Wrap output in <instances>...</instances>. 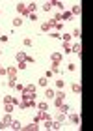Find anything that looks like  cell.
Returning a JSON list of instances; mask_svg holds the SVG:
<instances>
[{
    "label": "cell",
    "instance_id": "cell-1",
    "mask_svg": "<svg viewBox=\"0 0 93 131\" xmlns=\"http://www.w3.org/2000/svg\"><path fill=\"white\" fill-rule=\"evenodd\" d=\"M6 75H8L9 79H15L17 81V68H15V66H9V68L6 69Z\"/></svg>",
    "mask_w": 93,
    "mask_h": 131
},
{
    "label": "cell",
    "instance_id": "cell-2",
    "mask_svg": "<svg viewBox=\"0 0 93 131\" xmlns=\"http://www.w3.org/2000/svg\"><path fill=\"white\" fill-rule=\"evenodd\" d=\"M17 11H19V13L21 15H30V13H28V9H26V4H17Z\"/></svg>",
    "mask_w": 93,
    "mask_h": 131
},
{
    "label": "cell",
    "instance_id": "cell-3",
    "mask_svg": "<svg viewBox=\"0 0 93 131\" xmlns=\"http://www.w3.org/2000/svg\"><path fill=\"white\" fill-rule=\"evenodd\" d=\"M52 30V21H45L41 25V32H50Z\"/></svg>",
    "mask_w": 93,
    "mask_h": 131
},
{
    "label": "cell",
    "instance_id": "cell-4",
    "mask_svg": "<svg viewBox=\"0 0 93 131\" xmlns=\"http://www.w3.org/2000/svg\"><path fill=\"white\" fill-rule=\"evenodd\" d=\"M61 58H63L61 52H52V54H50V60H52V62H58V64H60Z\"/></svg>",
    "mask_w": 93,
    "mask_h": 131
},
{
    "label": "cell",
    "instance_id": "cell-5",
    "mask_svg": "<svg viewBox=\"0 0 93 131\" xmlns=\"http://www.w3.org/2000/svg\"><path fill=\"white\" fill-rule=\"evenodd\" d=\"M0 122H2L4 126H6V127H9V124L13 122V120H11V114H9V112H6V116H4L2 120H0Z\"/></svg>",
    "mask_w": 93,
    "mask_h": 131
},
{
    "label": "cell",
    "instance_id": "cell-6",
    "mask_svg": "<svg viewBox=\"0 0 93 131\" xmlns=\"http://www.w3.org/2000/svg\"><path fill=\"white\" fill-rule=\"evenodd\" d=\"M22 129H26V131H37L39 126H37L36 122H32V124H28V126H22Z\"/></svg>",
    "mask_w": 93,
    "mask_h": 131
},
{
    "label": "cell",
    "instance_id": "cell-7",
    "mask_svg": "<svg viewBox=\"0 0 93 131\" xmlns=\"http://www.w3.org/2000/svg\"><path fill=\"white\" fill-rule=\"evenodd\" d=\"M36 8H37V4H36V2H30V4H26V9H28V13H36Z\"/></svg>",
    "mask_w": 93,
    "mask_h": 131
},
{
    "label": "cell",
    "instance_id": "cell-8",
    "mask_svg": "<svg viewBox=\"0 0 93 131\" xmlns=\"http://www.w3.org/2000/svg\"><path fill=\"white\" fill-rule=\"evenodd\" d=\"M4 111H6V112H9V114H11V112L15 111V105H13V103H4Z\"/></svg>",
    "mask_w": 93,
    "mask_h": 131
},
{
    "label": "cell",
    "instance_id": "cell-9",
    "mask_svg": "<svg viewBox=\"0 0 93 131\" xmlns=\"http://www.w3.org/2000/svg\"><path fill=\"white\" fill-rule=\"evenodd\" d=\"M69 118H71V122L74 124V126H78V124H80V116L76 114V112H74V114H71V116H69Z\"/></svg>",
    "mask_w": 93,
    "mask_h": 131
},
{
    "label": "cell",
    "instance_id": "cell-10",
    "mask_svg": "<svg viewBox=\"0 0 93 131\" xmlns=\"http://www.w3.org/2000/svg\"><path fill=\"white\" fill-rule=\"evenodd\" d=\"M80 51H82V45H80V43H74V45L71 47V52H76V54H80Z\"/></svg>",
    "mask_w": 93,
    "mask_h": 131
},
{
    "label": "cell",
    "instance_id": "cell-11",
    "mask_svg": "<svg viewBox=\"0 0 93 131\" xmlns=\"http://www.w3.org/2000/svg\"><path fill=\"white\" fill-rule=\"evenodd\" d=\"M73 92H74V94H80V92H82V86H80V82H73Z\"/></svg>",
    "mask_w": 93,
    "mask_h": 131
},
{
    "label": "cell",
    "instance_id": "cell-12",
    "mask_svg": "<svg viewBox=\"0 0 93 131\" xmlns=\"http://www.w3.org/2000/svg\"><path fill=\"white\" fill-rule=\"evenodd\" d=\"M54 96H56V92L52 90V88H46V90H45V97H50V99H52Z\"/></svg>",
    "mask_w": 93,
    "mask_h": 131
},
{
    "label": "cell",
    "instance_id": "cell-13",
    "mask_svg": "<svg viewBox=\"0 0 93 131\" xmlns=\"http://www.w3.org/2000/svg\"><path fill=\"white\" fill-rule=\"evenodd\" d=\"M9 127H11V129H22L21 122H17V120H13V122H11V124H9Z\"/></svg>",
    "mask_w": 93,
    "mask_h": 131
},
{
    "label": "cell",
    "instance_id": "cell-14",
    "mask_svg": "<svg viewBox=\"0 0 93 131\" xmlns=\"http://www.w3.org/2000/svg\"><path fill=\"white\" fill-rule=\"evenodd\" d=\"M17 62H26V54H24V52H17Z\"/></svg>",
    "mask_w": 93,
    "mask_h": 131
},
{
    "label": "cell",
    "instance_id": "cell-15",
    "mask_svg": "<svg viewBox=\"0 0 93 131\" xmlns=\"http://www.w3.org/2000/svg\"><path fill=\"white\" fill-rule=\"evenodd\" d=\"M60 38L63 39V43H69V41H71V39H73V36H71V34H61V36H60Z\"/></svg>",
    "mask_w": 93,
    "mask_h": 131
},
{
    "label": "cell",
    "instance_id": "cell-16",
    "mask_svg": "<svg viewBox=\"0 0 93 131\" xmlns=\"http://www.w3.org/2000/svg\"><path fill=\"white\" fill-rule=\"evenodd\" d=\"M60 15H61V21H69V19H73L71 11H65V13H60Z\"/></svg>",
    "mask_w": 93,
    "mask_h": 131
},
{
    "label": "cell",
    "instance_id": "cell-17",
    "mask_svg": "<svg viewBox=\"0 0 93 131\" xmlns=\"http://www.w3.org/2000/svg\"><path fill=\"white\" fill-rule=\"evenodd\" d=\"M50 71H52V73H58V71H60V64H58V62H52V68H50Z\"/></svg>",
    "mask_w": 93,
    "mask_h": 131
},
{
    "label": "cell",
    "instance_id": "cell-18",
    "mask_svg": "<svg viewBox=\"0 0 93 131\" xmlns=\"http://www.w3.org/2000/svg\"><path fill=\"white\" fill-rule=\"evenodd\" d=\"M80 11H82V8H80V6H73L71 15H80Z\"/></svg>",
    "mask_w": 93,
    "mask_h": 131
},
{
    "label": "cell",
    "instance_id": "cell-19",
    "mask_svg": "<svg viewBox=\"0 0 93 131\" xmlns=\"http://www.w3.org/2000/svg\"><path fill=\"white\" fill-rule=\"evenodd\" d=\"M37 109L39 111H49V105H46L45 101H41V103H37Z\"/></svg>",
    "mask_w": 93,
    "mask_h": 131
},
{
    "label": "cell",
    "instance_id": "cell-20",
    "mask_svg": "<svg viewBox=\"0 0 93 131\" xmlns=\"http://www.w3.org/2000/svg\"><path fill=\"white\" fill-rule=\"evenodd\" d=\"M50 4H52V6H56V8L60 9V11L63 9V2H60V0H54V2H50Z\"/></svg>",
    "mask_w": 93,
    "mask_h": 131
},
{
    "label": "cell",
    "instance_id": "cell-21",
    "mask_svg": "<svg viewBox=\"0 0 93 131\" xmlns=\"http://www.w3.org/2000/svg\"><path fill=\"white\" fill-rule=\"evenodd\" d=\"M58 109H60V112H65V114H67V112H69V105H65V103H61L60 107H58Z\"/></svg>",
    "mask_w": 93,
    "mask_h": 131
},
{
    "label": "cell",
    "instance_id": "cell-22",
    "mask_svg": "<svg viewBox=\"0 0 93 131\" xmlns=\"http://www.w3.org/2000/svg\"><path fill=\"white\" fill-rule=\"evenodd\" d=\"M22 25V17H15L13 19V26H21Z\"/></svg>",
    "mask_w": 93,
    "mask_h": 131
},
{
    "label": "cell",
    "instance_id": "cell-23",
    "mask_svg": "<svg viewBox=\"0 0 93 131\" xmlns=\"http://www.w3.org/2000/svg\"><path fill=\"white\" fill-rule=\"evenodd\" d=\"M45 124H43V127L45 129H52V122H50V118H49V120H43Z\"/></svg>",
    "mask_w": 93,
    "mask_h": 131
},
{
    "label": "cell",
    "instance_id": "cell-24",
    "mask_svg": "<svg viewBox=\"0 0 93 131\" xmlns=\"http://www.w3.org/2000/svg\"><path fill=\"white\" fill-rule=\"evenodd\" d=\"M46 77H41V79H39V86H43V88H46Z\"/></svg>",
    "mask_w": 93,
    "mask_h": 131
},
{
    "label": "cell",
    "instance_id": "cell-25",
    "mask_svg": "<svg viewBox=\"0 0 93 131\" xmlns=\"http://www.w3.org/2000/svg\"><path fill=\"white\" fill-rule=\"evenodd\" d=\"M41 8H43L45 11H50V8H52V4H50V2H43V6H41Z\"/></svg>",
    "mask_w": 93,
    "mask_h": 131
},
{
    "label": "cell",
    "instance_id": "cell-26",
    "mask_svg": "<svg viewBox=\"0 0 93 131\" xmlns=\"http://www.w3.org/2000/svg\"><path fill=\"white\" fill-rule=\"evenodd\" d=\"M61 49H63V52H67V54H69V52H71V45H69V43H63Z\"/></svg>",
    "mask_w": 93,
    "mask_h": 131
},
{
    "label": "cell",
    "instance_id": "cell-27",
    "mask_svg": "<svg viewBox=\"0 0 93 131\" xmlns=\"http://www.w3.org/2000/svg\"><path fill=\"white\" fill-rule=\"evenodd\" d=\"M63 84H65V82H63L61 79H60V81H56V88H58V90H61V88H63Z\"/></svg>",
    "mask_w": 93,
    "mask_h": 131
},
{
    "label": "cell",
    "instance_id": "cell-28",
    "mask_svg": "<svg viewBox=\"0 0 93 131\" xmlns=\"http://www.w3.org/2000/svg\"><path fill=\"white\" fill-rule=\"evenodd\" d=\"M26 62H19V64H17V69H26Z\"/></svg>",
    "mask_w": 93,
    "mask_h": 131
},
{
    "label": "cell",
    "instance_id": "cell-29",
    "mask_svg": "<svg viewBox=\"0 0 93 131\" xmlns=\"http://www.w3.org/2000/svg\"><path fill=\"white\" fill-rule=\"evenodd\" d=\"M4 103H13V97L11 96H4Z\"/></svg>",
    "mask_w": 93,
    "mask_h": 131
},
{
    "label": "cell",
    "instance_id": "cell-30",
    "mask_svg": "<svg viewBox=\"0 0 93 131\" xmlns=\"http://www.w3.org/2000/svg\"><path fill=\"white\" fill-rule=\"evenodd\" d=\"M61 120H65V112H58V122H61Z\"/></svg>",
    "mask_w": 93,
    "mask_h": 131
},
{
    "label": "cell",
    "instance_id": "cell-31",
    "mask_svg": "<svg viewBox=\"0 0 93 131\" xmlns=\"http://www.w3.org/2000/svg\"><path fill=\"white\" fill-rule=\"evenodd\" d=\"M22 43H24L26 47H30V45H32V39H30V38H24V41H22Z\"/></svg>",
    "mask_w": 93,
    "mask_h": 131
},
{
    "label": "cell",
    "instance_id": "cell-32",
    "mask_svg": "<svg viewBox=\"0 0 93 131\" xmlns=\"http://www.w3.org/2000/svg\"><path fill=\"white\" fill-rule=\"evenodd\" d=\"M15 84H17V82H15V79H9V82H8V86H9V88H15Z\"/></svg>",
    "mask_w": 93,
    "mask_h": 131
},
{
    "label": "cell",
    "instance_id": "cell-33",
    "mask_svg": "<svg viewBox=\"0 0 93 131\" xmlns=\"http://www.w3.org/2000/svg\"><path fill=\"white\" fill-rule=\"evenodd\" d=\"M74 68H76L74 64H69V66H67V69H69V71H74Z\"/></svg>",
    "mask_w": 93,
    "mask_h": 131
},
{
    "label": "cell",
    "instance_id": "cell-34",
    "mask_svg": "<svg viewBox=\"0 0 93 131\" xmlns=\"http://www.w3.org/2000/svg\"><path fill=\"white\" fill-rule=\"evenodd\" d=\"M15 88H17L19 92H22V90H24V86H22V84H15Z\"/></svg>",
    "mask_w": 93,
    "mask_h": 131
},
{
    "label": "cell",
    "instance_id": "cell-35",
    "mask_svg": "<svg viewBox=\"0 0 93 131\" xmlns=\"http://www.w3.org/2000/svg\"><path fill=\"white\" fill-rule=\"evenodd\" d=\"M80 32H82V30H80V28H76V30H74V34H73V36H74V38H78V36H80Z\"/></svg>",
    "mask_w": 93,
    "mask_h": 131
},
{
    "label": "cell",
    "instance_id": "cell-36",
    "mask_svg": "<svg viewBox=\"0 0 93 131\" xmlns=\"http://www.w3.org/2000/svg\"><path fill=\"white\" fill-rule=\"evenodd\" d=\"M0 54H2V51H0Z\"/></svg>",
    "mask_w": 93,
    "mask_h": 131
},
{
    "label": "cell",
    "instance_id": "cell-37",
    "mask_svg": "<svg viewBox=\"0 0 93 131\" xmlns=\"http://www.w3.org/2000/svg\"><path fill=\"white\" fill-rule=\"evenodd\" d=\"M0 68H2V66H0Z\"/></svg>",
    "mask_w": 93,
    "mask_h": 131
}]
</instances>
